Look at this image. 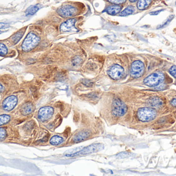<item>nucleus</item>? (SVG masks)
Returning <instances> with one entry per match:
<instances>
[{"label":"nucleus","instance_id":"obj_1","mask_svg":"<svg viewBox=\"0 0 176 176\" xmlns=\"http://www.w3.org/2000/svg\"><path fill=\"white\" fill-rule=\"evenodd\" d=\"M40 38L33 33H29L22 44V49L24 52H29L34 49L40 42Z\"/></svg>","mask_w":176,"mask_h":176},{"label":"nucleus","instance_id":"obj_2","mask_svg":"<svg viewBox=\"0 0 176 176\" xmlns=\"http://www.w3.org/2000/svg\"><path fill=\"white\" fill-rule=\"evenodd\" d=\"M139 120L143 122H147L153 120L157 115L156 110L149 108H142L139 109L137 113Z\"/></svg>","mask_w":176,"mask_h":176},{"label":"nucleus","instance_id":"obj_3","mask_svg":"<svg viewBox=\"0 0 176 176\" xmlns=\"http://www.w3.org/2000/svg\"><path fill=\"white\" fill-rule=\"evenodd\" d=\"M164 80V76L161 72H154L148 76L144 80V84L149 87H155L161 84Z\"/></svg>","mask_w":176,"mask_h":176},{"label":"nucleus","instance_id":"obj_4","mask_svg":"<svg viewBox=\"0 0 176 176\" xmlns=\"http://www.w3.org/2000/svg\"><path fill=\"white\" fill-rule=\"evenodd\" d=\"M104 148V145L101 144H95L85 147L81 149L79 152L74 153L72 154H67L66 157H73V156H80V155H85L90 154L92 153L96 152L100 150H102Z\"/></svg>","mask_w":176,"mask_h":176},{"label":"nucleus","instance_id":"obj_5","mask_svg":"<svg viewBox=\"0 0 176 176\" xmlns=\"http://www.w3.org/2000/svg\"><path fill=\"white\" fill-rule=\"evenodd\" d=\"M127 107L126 105L120 99L116 98L112 103V113L114 116H122L126 113Z\"/></svg>","mask_w":176,"mask_h":176},{"label":"nucleus","instance_id":"obj_6","mask_svg":"<svg viewBox=\"0 0 176 176\" xmlns=\"http://www.w3.org/2000/svg\"><path fill=\"white\" fill-rule=\"evenodd\" d=\"M144 70V64L140 61H136L131 66L130 75L133 78H139L143 75Z\"/></svg>","mask_w":176,"mask_h":176},{"label":"nucleus","instance_id":"obj_7","mask_svg":"<svg viewBox=\"0 0 176 176\" xmlns=\"http://www.w3.org/2000/svg\"><path fill=\"white\" fill-rule=\"evenodd\" d=\"M57 13L61 17L65 18L75 16L77 13V9L74 6L66 5L58 8Z\"/></svg>","mask_w":176,"mask_h":176},{"label":"nucleus","instance_id":"obj_8","mask_svg":"<svg viewBox=\"0 0 176 176\" xmlns=\"http://www.w3.org/2000/svg\"><path fill=\"white\" fill-rule=\"evenodd\" d=\"M108 74L113 80L121 79L124 74V70L123 67L118 65H114L109 70Z\"/></svg>","mask_w":176,"mask_h":176},{"label":"nucleus","instance_id":"obj_9","mask_svg":"<svg viewBox=\"0 0 176 176\" xmlns=\"http://www.w3.org/2000/svg\"><path fill=\"white\" fill-rule=\"evenodd\" d=\"M54 114V109L50 106H45L39 109L38 117L41 121H45L51 118Z\"/></svg>","mask_w":176,"mask_h":176},{"label":"nucleus","instance_id":"obj_10","mask_svg":"<svg viewBox=\"0 0 176 176\" xmlns=\"http://www.w3.org/2000/svg\"><path fill=\"white\" fill-rule=\"evenodd\" d=\"M17 98L15 96H10L6 98L2 103V108L5 111H10L13 109L17 104Z\"/></svg>","mask_w":176,"mask_h":176},{"label":"nucleus","instance_id":"obj_11","mask_svg":"<svg viewBox=\"0 0 176 176\" xmlns=\"http://www.w3.org/2000/svg\"><path fill=\"white\" fill-rule=\"evenodd\" d=\"M76 20L75 19H70L63 22L60 26V30L61 32H69L72 31H77L75 27V24Z\"/></svg>","mask_w":176,"mask_h":176},{"label":"nucleus","instance_id":"obj_12","mask_svg":"<svg viewBox=\"0 0 176 176\" xmlns=\"http://www.w3.org/2000/svg\"><path fill=\"white\" fill-rule=\"evenodd\" d=\"M90 136V132L88 131H81L76 134L73 138V141L74 143H79L80 141H83Z\"/></svg>","mask_w":176,"mask_h":176},{"label":"nucleus","instance_id":"obj_13","mask_svg":"<svg viewBox=\"0 0 176 176\" xmlns=\"http://www.w3.org/2000/svg\"><path fill=\"white\" fill-rule=\"evenodd\" d=\"M122 10L121 6L117 5H111V6L107 7L105 9L104 12L107 13L109 15L114 16L117 15L120 13Z\"/></svg>","mask_w":176,"mask_h":176},{"label":"nucleus","instance_id":"obj_14","mask_svg":"<svg viewBox=\"0 0 176 176\" xmlns=\"http://www.w3.org/2000/svg\"><path fill=\"white\" fill-rule=\"evenodd\" d=\"M34 111V106L31 103H26L23 104L20 109V112L22 115H28L32 113Z\"/></svg>","mask_w":176,"mask_h":176},{"label":"nucleus","instance_id":"obj_15","mask_svg":"<svg viewBox=\"0 0 176 176\" xmlns=\"http://www.w3.org/2000/svg\"><path fill=\"white\" fill-rule=\"evenodd\" d=\"M25 29H21L20 31L17 32L13 36H12L11 40L13 44H17L18 42L23 37V35L24 34Z\"/></svg>","mask_w":176,"mask_h":176},{"label":"nucleus","instance_id":"obj_16","mask_svg":"<svg viewBox=\"0 0 176 176\" xmlns=\"http://www.w3.org/2000/svg\"><path fill=\"white\" fill-rule=\"evenodd\" d=\"M41 8L40 4L35 5H32L28 8L25 12V15L26 16H30V15H33L40 9Z\"/></svg>","mask_w":176,"mask_h":176},{"label":"nucleus","instance_id":"obj_17","mask_svg":"<svg viewBox=\"0 0 176 176\" xmlns=\"http://www.w3.org/2000/svg\"><path fill=\"white\" fill-rule=\"evenodd\" d=\"M152 0H139L137 3V8L139 10H144L149 6Z\"/></svg>","mask_w":176,"mask_h":176},{"label":"nucleus","instance_id":"obj_18","mask_svg":"<svg viewBox=\"0 0 176 176\" xmlns=\"http://www.w3.org/2000/svg\"><path fill=\"white\" fill-rule=\"evenodd\" d=\"M64 138L58 136H55L52 137L50 140V143L52 145L57 146L60 145L64 142Z\"/></svg>","mask_w":176,"mask_h":176},{"label":"nucleus","instance_id":"obj_19","mask_svg":"<svg viewBox=\"0 0 176 176\" xmlns=\"http://www.w3.org/2000/svg\"><path fill=\"white\" fill-rule=\"evenodd\" d=\"M135 8L133 6H129L126 8L124 10H123L120 13L121 16H127L132 15L134 12Z\"/></svg>","mask_w":176,"mask_h":176},{"label":"nucleus","instance_id":"obj_20","mask_svg":"<svg viewBox=\"0 0 176 176\" xmlns=\"http://www.w3.org/2000/svg\"><path fill=\"white\" fill-rule=\"evenodd\" d=\"M148 104L153 106H161L162 104L161 100L157 97H153L150 98L148 101Z\"/></svg>","mask_w":176,"mask_h":176},{"label":"nucleus","instance_id":"obj_21","mask_svg":"<svg viewBox=\"0 0 176 176\" xmlns=\"http://www.w3.org/2000/svg\"><path fill=\"white\" fill-rule=\"evenodd\" d=\"M10 117L9 115L4 114L0 115V125H5L10 121Z\"/></svg>","mask_w":176,"mask_h":176},{"label":"nucleus","instance_id":"obj_22","mask_svg":"<svg viewBox=\"0 0 176 176\" xmlns=\"http://www.w3.org/2000/svg\"><path fill=\"white\" fill-rule=\"evenodd\" d=\"M82 63V59L79 56H76L74 57L73 58L72 61V63L74 67H78L79 66H80Z\"/></svg>","mask_w":176,"mask_h":176},{"label":"nucleus","instance_id":"obj_23","mask_svg":"<svg viewBox=\"0 0 176 176\" xmlns=\"http://www.w3.org/2000/svg\"><path fill=\"white\" fill-rule=\"evenodd\" d=\"M173 17H174V16H173V15H170V16L168 18V19H166V20L164 21V22H163L162 24H161L160 25H159V26H158L157 28V29H160L164 28L165 26H167V25L170 23V21L173 19Z\"/></svg>","mask_w":176,"mask_h":176},{"label":"nucleus","instance_id":"obj_24","mask_svg":"<svg viewBox=\"0 0 176 176\" xmlns=\"http://www.w3.org/2000/svg\"><path fill=\"white\" fill-rule=\"evenodd\" d=\"M8 49L4 44L0 43V56H4L8 54Z\"/></svg>","mask_w":176,"mask_h":176},{"label":"nucleus","instance_id":"obj_25","mask_svg":"<svg viewBox=\"0 0 176 176\" xmlns=\"http://www.w3.org/2000/svg\"><path fill=\"white\" fill-rule=\"evenodd\" d=\"M7 133L5 129L3 128H0V141H2L6 138Z\"/></svg>","mask_w":176,"mask_h":176},{"label":"nucleus","instance_id":"obj_26","mask_svg":"<svg viewBox=\"0 0 176 176\" xmlns=\"http://www.w3.org/2000/svg\"><path fill=\"white\" fill-rule=\"evenodd\" d=\"M107 1L115 5L122 4L125 3L126 0H107Z\"/></svg>","mask_w":176,"mask_h":176},{"label":"nucleus","instance_id":"obj_27","mask_svg":"<svg viewBox=\"0 0 176 176\" xmlns=\"http://www.w3.org/2000/svg\"><path fill=\"white\" fill-rule=\"evenodd\" d=\"M169 72L173 77L176 78V66H173L170 67Z\"/></svg>","mask_w":176,"mask_h":176},{"label":"nucleus","instance_id":"obj_28","mask_svg":"<svg viewBox=\"0 0 176 176\" xmlns=\"http://www.w3.org/2000/svg\"><path fill=\"white\" fill-rule=\"evenodd\" d=\"M82 83L83 84L85 85V86H89V87H90V86H92L93 83L91 82V81H90L89 80H83L82 81Z\"/></svg>","mask_w":176,"mask_h":176},{"label":"nucleus","instance_id":"obj_29","mask_svg":"<svg viewBox=\"0 0 176 176\" xmlns=\"http://www.w3.org/2000/svg\"><path fill=\"white\" fill-rule=\"evenodd\" d=\"M9 26L10 25L9 24H5V23H0V29H6V28H9Z\"/></svg>","mask_w":176,"mask_h":176},{"label":"nucleus","instance_id":"obj_30","mask_svg":"<svg viewBox=\"0 0 176 176\" xmlns=\"http://www.w3.org/2000/svg\"><path fill=\"white\" fill-rule=\"evenodd\" d=\"M163 9H162V10H158V11H156V12H152V13H150V15H157L159 14V13H160L162 11H163Z\"/></svg>","mask_w":176,"mask_h":176},{"label":"nucleus","instance_id":"obj_31","mask_svg":"<svg viewBox=\"0 0 176 176\" xmlns=\"http://www.w3.org/2000/svg\"><path fill=\"white\" fill-rule=\"evenodd\" d=\"M35 60L32 59V58H29L26 61V63L28 64H32L35 63Z\"/></svg>","mask_w":176,"mask_h":176},{"label":"nucleus","instance_id":"obj_32","mask_svg":"<svg viewBox=\"0 0 176 176\" xmlns=\"http://www.w3.org/2000/svg\"><path fill=\"white\" fill-rule=\"evenodd\" d=\"M170 104L173 107H176V98L172 100V101L170 102Z\"/></svg>","mask_w":176,"mask_h":176},{"label":"nucleus","instance_id":"obj_33","mask_svg":"<svg viewBox=\"0 0 176 176\" xmlns=\"http://www.w3.org/2000/svg\"><path fill=\"white\" fill-rule=\"evenodd\" d=\"M3 90H4V87H3V85L0 83V92H2Z\"/></svg>","mask_w":176,"mask_h":176},{"label":"nucleus","instance_id":"obj_34","mask_svg":"<svg viewBox=\"0 0 176 176\" xmlns=\"http://www.w3.org/2000/svg\"><path fill=\"white\" fill-rule=\"evenodd\" d=\"M137 1V0H129V1L131 2H135Z\"/></svg>","mask_w":176,"mask_h":176},{"label":"nucleus","instance_id":"obj_35","mask_svg":"<svg viewBox=\"0 0 176 176\" xmlns=\"http://www.w3.org/2000/svg\"><path fill=\"white\" fill-rule=\"evenodd\" d=\"M2 32L1 31H0V34Z\"/></svg>","mask_w":176,"mask_h":176},{"label":"nucleus","instance_id":"obj_36","mask_svg":"<svg viewBox=\"0 0 176 176\" xmlns=\"http://www.w3.org/2000/svg\"></svg>","mask_w":176,"mask_h":176}]
</instances>
